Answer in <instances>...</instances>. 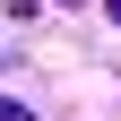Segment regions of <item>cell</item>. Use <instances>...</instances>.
I'll return each instance as SVG.
<instances>
[{"label": "cell", "mask_w": 121, "mask_h": 121, "mask_svg": "<svg viewBox=\"0 0 121 121\" xmlns=\"http://www.w3.org/2000/svg\"><path fill=\"white\" fill-rule=\"evenodd\" d=\"M0 121H35V112H26V104H0Z\"/></svg>", "instance_id": "cell-1"}, {"label": "cell", "mask_w": 121, "mask_h": 121, "mask_svg": "<svg viewBox=\"0 0 121 121\" xmlns=\"http://www.w3.org/2000/svg\"><path fill=\"white\" fill-rule=\"evenodd\" d=\"M104 17H112V26H121V0H104Z\"/></svg>", "instance_id": "cell-2"}]
</instances>
